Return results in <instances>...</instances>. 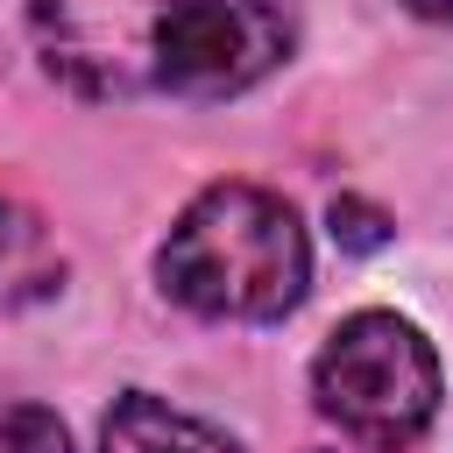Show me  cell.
<instances>
[{
  "label": "cell",
  "mask_w": 453,
  "mask_h": 453,
  "mask_svg": "<svg viewBox=\"0 0 453 453\" xmlns=\"http://www.w3.org/2000/svg\"><path fill=\"white\" fill-rule=\"evenodd\" d=\"M57 283H64V255H57L50 226L28 205L0 198V311H21L35 297H50Z\"/></svg>",
  "instance_id": "5b68a950"
},
{
  "label": "cell",
  "mask_w": 453,
  "mask_h": 453,
  "mask_svg": "<svg viewBox=\"0 0 453 453\" xmlns=\"http://www.w3.org/2000/svg\"><path fill=\"white\" fill-rule=\"evenodd\" d=\"M319 418L361 453H403L439 418V354L396 311H354L311 361Z\"/></svg>",
  "instance_id": "3957f363"
},
{
  "label": "cell",
  "mask_w": 453,
  "mask_h": 453,
  "mask_svg": "<svg viewBox=\"0 0 453 453\" xmlns=\"http://www.w3.org/2000/svg\"><path fill=\"white\" fill-rule=\"evenodd\" d=\"M333 241L354 248V255H368V248L389 241V219H382L368 198H333Z\"/></svg>",
  "instance_id": "52a82bcc"
},
{
  "label": "cell",
  "mask_w": 453,
  "mask_h": 453,
  "mask_svg": "<svg viewBox=\"0 0 453 453\" xmlns=\"http://www.w3.org/2000/svg\"><path fill=\"white\" fill-rule=\"evenodd\" d=\"M156 283L198 319L269 326L311 290V234L262 184H205L156 248Z\"/></svg>",
  "instance_id": "7a4b0ae2"
},
{
  "label": "cell",
  "mask_w": 453,
  "mask_h": 453,
  "mask_svg": "<svg viewBox=\"0 0 453 453\" xmlns=\"http://www.w3.org/2000/svg\"><path fill=\"white\" fill-rule=\"evenodd\" d=\"M99 453H241L226 432H212L205 418L149 396V389H127L113 396L106 425H99Z\"/></svg>",
  "instance_id": "277c9868"
},
{
  "label": "cell",
  "mask_w": 453,
  "mask_h": 453,
  "mask_svg": "<svg viewBox=\"0 0 453 453\" xmlns=\"http://www.w3.org/2000/svg\"><path fill=\"white\" fill-rule=\"evenodd\" d=\"M0 453H71V432L42 403H0Z\"/></svg>",
  "instance_id": "8992f818"
},
{
  "label": "cell",
  "mask_w": 453,
  "mask_h": 453,
  "mask_svg": "<svg viewBox=\"0 0 453 453\" xmlns=\"http://www.w3.org/2000/svg\"><path fill=\"white\" fill-rule=\"evenodd\" d=\"M418 21H453V0H403Z\"/></svg>",
  "instance_id": "ba28073f"
},
{
  "label": "cell",
  "mask_w": 453,
  "mask_h": 453,
  "mask_svg": "<svg viewBox=\"0 0 453 453\" xmlns=\"http://www.w3.org/2000/svg\"><path fill=\"white\" fill-rule=\"evenodd\" d=\"M42 71L85 99L219 106L297 50L283 0H28Z\"/></svg>",
  "instance_id": "6da1fadb"
}]
</instances>
